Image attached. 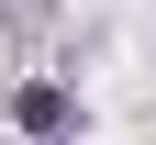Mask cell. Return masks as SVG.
<instances>
[{
  "mask_svg": "<svg viewBox=\"0 0 156 145\" xmlns=\"http://www.w3.org/2000/svg\"><path fill=\"white\" fill-rule=\"evenodd\" d=\"M23 134L34 145H67V89H23Z\"/></svg>",
  "mask_w": 156,
  "mask_h": 145,
  "instance_id": "cell-1",
  "label": "cell"
}]
</instances>
